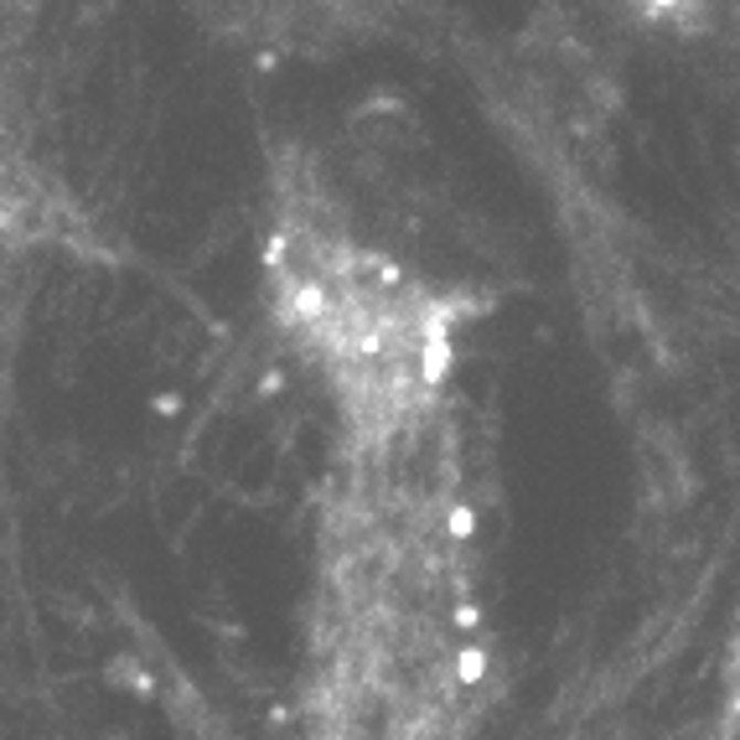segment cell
Returning a JSON list of instances; mask_svg holds the SVG:
<instances>
[{
  "label": "cell",
  "mask_w": 740,
  "mask_h": 740,
  "mask_svg": "<svg viewBox=\"0 0 740 740\" xmlns=\"http://www.w3.org/2000/svg\"><path fill=\"white\" fill-rule=\"evenodd\" d=\"M269 296L332 388L357 455L436 430L455 305L336 218L311 182L286 186L269 234Z\"/></svg>",
  "instance_id": "2"
},
{
  "label": "cell",
  "mask_w": 740,
  "mask_h": 740,
  "mask_svg": "<svg viewBox=\"0 0 740 740\" xmlns=\"http://www.w3.org/2000/svg\"><path fill=\"white\" fill-rule=\"evenodd\" d=\"M425 436L363 455L321 559L317 736L461 740L476 689L461 528Z\"/></svg>",
  "instance_id": "1"
}]
</instances>
